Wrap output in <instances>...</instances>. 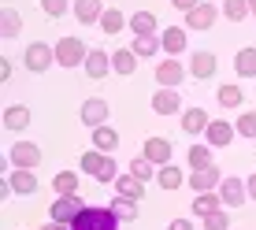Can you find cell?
<instances>
[{"mask_svg":"<svg viewBox=\"0 0 256 230\" xmlns=\"http://www.w3.org/2000/svg\"><path fill=\"white\" fill-rule=\"evenodd\" d=\"M204 230H230V216L223 208L212 212V216H204Z\"/></svg>","mask_w":256,"mask_h":230,"instance_id":"cell-39","label":"cell"},{"mask_svg":"<svg viewBox=\"0 0 256 230\" xmlns=\"http://www.w3.org/2000/svg\"><path fill=\"white\" fill-rule=\"evenodd\" d=\"M208 112L204 108H186V115H182V130H186L190 138H197V134H204L208 130Z\"/></svg>","mask_w":256,"mask_h":230,"instance_id":"cell-20","label":"cell"},{"mask_svg":"<svg viewBox=\"0 0 256 230\" xmlns=\"http://www.w3.org/2000/svg\"><path fill=\"white\" fill-rule=\"evenodd\" d=\"M152 112H156V115H178V112H182L178 90H156V93H152Z\"/></svg>","mask_w":256,"mask_h":230,"instance_id":"cell-13","label":"cell"},{"mask_svg":"<svg viewBox=\"0 0 256 230\" xmlns=\"http://www.w3.org/2000/svg\"><path fill=\"white\" fill-rule=\"evenodd\" d=\"M249 12H252V15H256V0H249Z\"/></svg>","mask_w":256,"mask_h":230,"instance_id":"cell-45","label":"cell"},{"mask_svg":"<svg viewBox=\"0 0 256 230\" xmlns=\"http://www.w3.org/2000/svg\"><path fill=\"white\" fill-rule=\"evenodd\" d=\"M245 193H249V190H245V182L234 178V174H226V178L219 182V197H223L226 208H242L245 204Z\"/></svg>","mask_w":256,"mask_h":230,"instance_id":"cell-9","label":"cell"},{"mask_svg":"<svg viewBox=\"0 0 256 230\" xmlns=\"http://www.w3.org/2000/svg\"><path fill=\"white\" fill-rule=\"evenodd\" d=\"M112 212L119 216V223H134V219H138V200H130V197L119 193V197L112 200Z\"/></svg>","mask_w":256,"mask_h":230,"instance_id":"cell-29","label":"cell"},{"mask_svg":"<svg viewBox=\"0 0 256 230\" xmlns=\"http://www.w3.org/2000/svg\"><path fill=\"white\" fill-rule=\"evenodd\" d=\"M26 126H30V108H22V104L4 108V130H26Z\"/></svg>","mask_w":256,"mask_h":230,"instance_id":"cell-23","label":"cell"},{"mask_svg":"<svg viewBox=\"0 0 256 230\" xmlns=\"http://www.w3.org/2000/svg\"><path fill=\"white\" fill-rule=\"evenodd\" d=\"M108 115H112V108H108V100H104V96H90V100L82 104V122H86L90 130L104 126V122H108Z\"/></svg>","mask_w":256,"mask_h":230,"instance_id":"cell-8","label":"cell"},{"mask_svg":"<svg viewBox=\"0 0 256 230\" xmlns=\"http://www.w3.org/2000/svg\"><path fill=\"white\" fill-rule=\"evenodd\" d=\"M245 190H249V197L256 200V174H249V178H245Z\"/></svg>","mask_w":256,"mask_h":230,"instance_id":"cell-43","label":"cell"},{"mask_svg":"<svg viewBox=\"0 0 256 230\" xmlns=\"http://www.w3.org/2000/svg\"><path fill=\"white\" fill-rule=\"evenodd\" d=\"M104 160H108V152H96V148H90V152H82V171L86 174H100V167H104Z\"/></svg>","mask_w":256,"mask_h":230,"instance_id":"cell-34","label":"cell"},{"mask_svg":"<svg viewBox=\"0 0 256 230\" xmlns=\"http://www.w3.org/2000/svg\"><path fill=\"white\" fill-rule=\"evenodd\" d=\"M216 100L223 104V108H242V104H245V90H242V86H219Z\"/></svg>","mask_w":256,"mask_h":230,"instance_id":"cell-28","label":"cell"},{"mask_svg":"<svg viewBox=\"0 0 256 230\" xmlns=\"http://www.w3.org/2000/svg\"><path fill=\"white\" fill-rule=\"evenodd\" d=\"M145 160H152L156 167L171 164V141L167 138H148L145 141Z\"/></svg>","mask_w":256,"mask_h":230,"instance_id":"cell-19","label":"cell"},{"mask_svg":"<svg viewBox=\"0 0 256 230\" xmlns=\"http://www.w3.org/2000/svg\"><path fill=\"white\" fill-rule=\"evenodd\" d=\"M0 30H4V38H19V34H22V15L15 12V8H4V15H0Z\"/></svg>","mask_w":256,"mask_h":230,"instance_id":"cell-30","label":"cell"},{"mask_svg":"<svg viewBox=\"0 0 256 230\" xmlns=\"http://www.w3.org/2000/svg\"><path fill=\"white\" fill-rule=\"evenodd\" d=\"M41 160H45V152H41V145H34V141H19V145H12V164L15 167L34 171V167H41Z\"/></svg>","mask_w":256,"mask_h":230,"instance_id":"cell-7","label":"cell"},{"mask_svg":"<svg viewBox=\"0 0 256 230\" xmlns=\"http://www.w3.org/2000/svg\"><path fill=\"white\" fill-rule=\"evenodd\" d=\"M56 64V45H45V41H34L30 48H26V67L38 70V74H45V70Z\"/></svg>","mask_w":256,"mask_h":230,"instance_id":"cell-5","label":"cell"},{"mask_svg":"<svg viewBox=\"0 0 256 230\" xmlns=\"http://www.w3.org/2000/svg\"><path fill=\"white\" fill-rule=\"evenodd\" d=\"M41 12L48 19H60V15H67V0H41Z\"/></svg>","mask_w":256,"mask_h":230,"instance_id":"cell-40","label":"cell"},{"mask_svg":"<svg viewBox=\"0 0 256 230\" xmlns=\"http://www.w3.org/2000/svg\"><path fill=\"white\" fill-rule=\"evenodd\" d=\"M216 4H197L193 12H186V26L190 30H212L216 26Z\"/></svg>","mask_w":256,"mask_h":230,"instance_id":"cell-15","label":"cell"},{"mask_svg":"<svg viewBox=\"0 0 256 230\" xmlns=\"http://www.w3.org/2000/svg\"><path fill=\"white\" fill-rule=\"evenodd\" d=\"M8 182H12V190L19 193V197H30V193H41V182L34 171H26V167H15L12 174H8Z\"/></svg>","mask_w":256,"mask_h":230,"instance_id":"cell-11","label":"cell"},{"mask_svg":"<svg viewBox=\"0 0 256 230\" xmlns=\"http://www.w3.org/2000/svg\"><path fill=\"white\" fill-rule=\"evenodd\" d=\"M86 74L90 78H104L112 70V52H104V48H90V56H86Z\"/></svg>","mask_w":256,"mask_h":230,"instance_id":"cell-16","label":"cell"},{"mask_svg":"<svg viewBox=\"0 0 256 230\" xmlns=\"http://www.w3.org/2000/svg\"><path fill=\"white\" fill-rule=\"evenodd\" d=\"M216 70H219V60H216V52H208V48H197V52L190 56V74H193V78L208 82V78H216Z\"/></svg>","mask_w":256,"mask_h":230,"instance_id":"cell-6","label":"cell"},{"mask_svg":"<svg viewBox=\"0 0 256 230\" xmlns=\"http://www.w3.org/2000/svg\"><path fill=\"white\" fill-rule=\"evenodd\" d=\"M234 134H238V130H234L226 119H212V122H208V130H204L208 145H216V148H226V145L234 141Z\"/></svg>","mask_w":256,"mask_h":230,"instance_id":"cell-14","label":"cell"},{"mask_svg":"<svg viewBox=\"0 0 256 230\" xmlns=\"http://www.w3.org/2000/svg\"><path fill=\"white\" fill-rule=\"evenodd\" d=\"M234 70H238V78H256V48L245 45L242 52L234 56Z\"/></svg>","mask_w":256,"mask_h":230,"instance_id":"cell-25","label":"cell"},{"mask_svg":"<svg viewBox=\"0 0 256 230\" xmlns=\"http://www.w3.org/2000/svg\"><path fill=\"white\" fill-rule=\"evenodd\" d=\"M130 174H134V178H141V182H148V178H156V164L152 160H145V156H141V160H134L126 167Z\"/></svg>","mask_w":256,"mask_h":230,"instance_id":"cell-36","label":"cell"},{"mask_svg":"<svg viewBox=\"0 0 256 230\" xmlns=\"http://www.w3.org/2000/svg\"><path fill=\"white\" fill-rule=\"evenodd\" d=\"M156 182H160V190H178L182 186V167H174V164H164L160 171H156Z\"/></svg>","mask_w":256,"mask_h":230,"instance_id":"cell-27","label":"cell"},{"mask_svg":"<svg viewBox=\"0 0 256 230\" xmlns=\"http://www.w3.org/2000/svg\"><path fill=\"white\" fill-rule=\"evenodd\" d=\"M190 167H193V171L212 167V145H193L190 148Z\"/></svg>","mask_w":256,"mask_h":230,"instance_id":"cell-33","label":"cell"},{"mask_svg":"<svg viewBox=\"0 0 256 230\" xmlns=\"http://www.w3.org/2000/svg\"><path fill=\"white\" fill-rule=\"evenodd\" d=\"M186 182L193 186V193H212L219 182H223V171H219V167L212 164V167H204V171H193Z\"/></svg>","mask_w":256,"mask_h":230,"instance_id":"cell-12","label":"cell"},{"mask_svg":"<svg viewBox=\"0 0 256 230\" xmlns=\"http://www.w3.org/2000/svg\"><path fill=\"white\" fill-rule=\"evenodd\" d=\"M138 52L134 48H116V52H112V70H116V74H122V78H130V74H134V70H138Z\"/></svg>","mask_w":256,"mask_h":230,"instance_id":"cell-17","label":"cell"},{"mask_svg":"<svg viewBox=\"0 0 256 230\" xmlns=\"http://www.w3.org/2000/svg\"><path fill=\"white\" fill-rule=\"evenodd\" d=\"M219 204H223V197H216V190L212 193H197V197H193V216H212V212H219Z\"/></svg>","mask_w":256,"mask_h":230,"instance_id":"cell-26","label":"cell"},{"mask_svg":"<svg viewBox=\"0 0 256 230\" xmlns=\"http://www.w3.org/2000/svg\"><path fill=\"white\" fill-rule=\"evenodd\" d=\"M156 15L152 12H134L130 15V30H134V38H156Z\"/></svg>","mask_w":256,"mask_h":230,"instance_id":"cell-21","label":"cell"},{"mask_svg":"<svg viewBox=\"0 0 256 230\" xmlns=\"http://www.w3.org/2000/svg\"><path fill=\"white\" fill-rule=\"evenodd\" d=\"M223 15H226L230 22H242L245 15H252V12H249V0H223Z\"/></svg>","mask_w":256,"mask_h":230,"instance_id":"cell-35","label":"cell"},{"mask_svg":"<svg viewBox=\"0 0 256 230\" xmlns=\"http://www.w3.org/2000/svg\"><path fill=\"white\" fill-rule=\"evenodd\" d=\"M167 230H193V223H190V219H171Z\"/></svg>","mask_w":256,"mask_h":230,"instance_id":"cell-42","label":"cell"},{"mask_svg":"<svg viewBox=\"0 0 256 230\" xmlns=\"http://www.w3.org/2000/svg\"><path fill=\"white\" fill-rule=\"evenodd\" d=\"M234 130L242 138H256V112H242V115H238V122H234Z\"/></svg>","mask_w":256,"mask_h":230,"instance_id":"cell-37","label":"cell"},{"mask_svg":"<svg viewBox=\"0 0 256 230\" xmlns=\"http://www.w3.org/2000/svg\"><path fill=\"white\" fill-rule=\"evenodd\" d=\"M82 197L78 193H67V197H56V204H52V223H74L78 216H82Z\"/></svg>","mask_w":256,"mask_h":230,"instance_id":"cell-4","label":"cell"},{"mask_svg":"<svg viewBox=\"0 0 256 230\" xmlns=\"http://www.w3.org/2000/svg\"><path fill=\"white\" fill-rule=\"evenodd\" d=\"M93 145H96V152H116V148H119V134L104 122V126L93 130Z\"/></svg>","mask_w":256,"mask_h":230,"instance_id":"cell-24","label":"cell"},{"mask_svg":"<svg viewBox=\"0 0 256 230\" xmlns=\"http://www.w3.org/2000/svg\"><path fill=\"white\" fill-rule=\"evenodd\" d=\"M122 26H126V19H122L119 8H108V12L100 15V30H104V34H119Z\"/></svg>","mask_w":256,"mask_h":230,"instance_id":"cell-32","label":"cell"},{"mask_svg":"<svg viewBox=\"0 0 256 230\" xmlns=\"http://www.w3.org/2000/svg\"><path fill=\"white\" fill-rule=\"evenodd\" d=\"M86 56H90V48H86V41L82 38H60L56 41V64L60 67H82L86 64Z\"/></svg>","mask_w":256,"mask_h":230,"instance_id":"cell-2","label":"cell"},{"mask_svg":"<svg viewBox=\"0 0 256 230\" xmlns=\"http://www.w3.org/2000/svg\"><path fill=\"white\" fill-rule=\"evenodd\" d=\"M119 226V216L112 208H93V204H86L82 208V216L70 223V230H116Z\"/></svg>","mask_w":256,"mask_h":230,"instance_id":"cell-1","label":"cell"},{"mask_svg":"<svg viewBox=\"0 0 256 230\" xmlns=\"http://www.w3.org/2000/svg\"><path fill=\"white\" fill-rule=\"evenodd\" d=\"M52 190H56L60 197H67V193H78V174H74V171H60L56 178H52Z\"/></svg>","mask_w":256,"mask_h":230,"instance_id":"cell-31","label":"cell"},{"mask_svg":"<svg viewBox=\"0 0 256 230\" xmlns=\"http://www.w3.org/2000/svg\"><path fill=\"white\" fill-rule=\"evenodd\" d=\"M41 230H70L67 223H48V226H41Z\"/></svg>","mask_w":256,"mask_h":230,"instance_id":"cell-44","label":"cell"},{"mask_svg":"<svg viewBox=\"0 0 256 230\" xmlns=\"http://www.w3.org/2000/svg\"><path fill=\"white\" fill-rule=\"evenodd\" d=\"M130 48H134L138 56H156V48H164V45H160V38H134Z\"/></svg>","mask_w":256,"mask_h":230,"instance_id":"cell-38","label":"cell"},{"mask_svg":"<svg viewBox=\"0 0 256 230\" xmlns=\"http://www.w3.org/2000/svg\"><path fill=\"white\" fill-rule=\"evenodd\" d=\"M171 4L178 8V12H193V8H197V4H204V0H171Z\"/></svg>","mask_w":256,"mask_h":230,"instance_id":"cell-41","label":"cell"},{"mask_svg":"<svg viewBox=\"0 0 256 230\" xmlns=\"http://www.w3.org/2000/svg\"><path fill=\"white\" fill-rule=\"evenodd\" d=\"M156 82L164 86V90H174V86H182L186 82V67H182V60L178 56H167L156 64Z\"/></svg>","mask_w":256,"mask_h":230,"instance_id":"cell-3","label":"cell"},{"mask_svg":"<svg viewBox=\"0 0 256 230\" xmlns=\"http://www.w3.org/2000/svg\"><path fill=\"white\" fill-rule=\"evenodd\" d=\"M70 12H74V19L82 22V26H96L108 8H104V0H74V8H70Z\"/></svg>","mask_w":256,"mask_h":230,"instance_id":"cell-10","label":"cell"},{"mask_svg":"<svg viewBox=\"0 0 256 230\" xmlns=\"http://www.w3.org/2000/svg\"><path fill=\"white\" fill-rule=\"evenodd\" d=\"M160 45H164L167 56H182V52H186V30H182V26H167L160 34Z\"/></svg>","mask_w":256,"mask_h":230,"instance_id":"cell-18","label":"cell"},{"mask_svg":"<svg viewBox=\"0 0 256 230\" xmlns=\"http://www.w3.org/2000/svg\"><path fill=\"white\" fill-rule=\"evenodd\" d=\"M116 193H122V197H130V200H141L145 197V182L134 178V174H119L116 178Z\"/></svg>","mask_w":256,"mask_h":230,"instance_id":"cell-22","label":"cell"}]
</instances>
